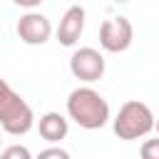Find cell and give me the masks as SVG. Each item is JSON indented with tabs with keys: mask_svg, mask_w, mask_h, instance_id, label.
I'll use <instances>...</instances> for the list:
<instances>
[{
	"mask_svg": "<svg viewBox=\"0 0 159 159\" xmlns=\"http://www.w3.org/2000/svg\"><path fill=\"white\" fill-rule=\"evenodd\" d=\"M0 159H35V157L30 154V149L25 144H10L7 149L0 152Z\"/></svg>",
	"mask_w": 159,
	"mask_h": 159,
	"instance_id": "9",
	"label": "cell"
},
{
	"mask_svg": "<svg viewBox=\"0 0 159 159\" xmlns=\"http://www.w3.org/2000/svg\"><path fill=\"white\" fill-rule=\"evenodd\" d=\"M70 72L80 82H97L104 75V57L94 47H80L70 57Z\"/></svg>",
	"mask_w": 159,
	"mask_h": 159,
	"instance_id": "5",
	"label": "cell"
},
{
	"mask_svg": "<svg viewBox=\"0 0 159 159\" xmlns=\"http://www.w3.org/2000/svg\"><path fill=\"white\" fill-rule=\"evenodd\" d=\"M0 127L12 134V137H20V134H27L32 127H35V114H32V107L0 77Z\"/></svg>",
	"mask_w": 159,
	"mask_h": 159,
	"instance_id": "2",
	"label": "cell"
},
{
	"mask_svg": "<svg viewBox=\"0 0 159 159\" xmlns=\"http://www.w3.org/2000/svg\"><path fill=\"white\" fill-rule=\"evenodd\" d=\"M35 159H72L65 149H60V147H47V149H42Z\"/></svg>",
	"mask_w": 159,
	"mask_h": 159,
	"instance_id": "11",
	"label": "cell"
},
{
	"mask_svg": "<svg viewBox=\"0 0 159 159\" xmlns=\"http://www.w3.org/2000/svg\"><path fill=\"white\" fill-rule=\"evenodd\" d=\"M17 5H37V0H17Z\"/></svg>",
	"mask_w": 159,
	"mask_h": 159,
	"instance_id": "12",
	"label": "cell"
},
{
	"mask_svg": "<svg viewBox=\"0 0 159 159\" xmlns=\"http://www.w3.org/2000/svg\"><path fill=\"white\" fill-rule=\"evenodd\" d=\"M134 40V27L124 15L109 17L99 25V45L107 52H124Z\"/></svg>",
	"mask_w": 159,
	"mask_h": 159,
	"instance_id": "4",
	"label": "cell"
},
{
	"mask_svg": "<svg viewBox=\"0 0 159 159\" xmlns=\"http://www.w3.org/2000/svg\"><path fill=\"white\" fill-rule=\"evenodd\" d=\"M67 114L82 129H102L109 122V104L107 99L92 87H77L67 97Z\"/></svg>",
	"mask_w": 159,
	"mask_h": 159,
	"instance_id": "1",
	"label": "cell"
},
{
	"mask_svg": "<svg viewBox=\"0 0 159 159\" xmlns=\"http://www.w3.org/2000/svg\"><path fill=\"white\" fill-rule=\"evenodd\" d=\"M84 30V7L82 5H70L57 25V42L65 47H72Z\"/></svg>",
	"mask_w": 159,
	"mask_h": 159,
	"instance_id": "7",
	"label": "cell"
},
{
	"mask_svg": "<svg viewBox=\"0 0 159 159\" xmlns=\"http://www.w3.org/2000/svg\"><path fill=\"white\" fill-rule=\"evenodd\" d=\"M52 35V22L42 12H25L17 20V37L25 45H45Z\"/></svg>",
	"mask_w": 159,
	"mask_h": 159,
	"instance_id": "6",
	"label": "cell"
},
{
	"mask_svg": "<svg viewBox=\"0 0 159 159\" xmlns=\"http://www.w3.org/2000/svg\"><path fill=\"white\" fill-rule=\"evenodd\" d=\"M37 129H40V137H42L45 142L57 144V142H62V139L67 137L70 124H67V119H65L60 112H45V114L40 117V122H37Z\"/></svg>",
	"mask_w": 159,
	"mask_h": 159,
	"instance_id": "8",
	"label": "cell"
},
{
	"mask_svg": "<svg viewBox=\"0 0 159 159\" xmlns=\"http://www.w3.org/2000/svg\"><path fill=\"white\" fill-rule=\"evenodd\" d=\"M112 129L124 142L142 139L154 129V112L149 109V104H144L139 99H129L119 107L117 117L112 119Z\"/></svg>",
	"mask_w": 159,
	"mask_h": 159,
	"instance_id": "3",
	"label": "cell"
},
{
	"mask_svg": "<svg viewBox=\"0 0 159 159\" xmlns=\"http://www.w3.org/2000/svg\"><path fill=\"white\" fill-rule=\"evenodd\" d=\"M142 159H159V139H147L139 149Z\"/></svg>",
	"mask_w": 159,
	"mask_h": 159,
	"instance_id": "10",
	"label": "cell"
}]
</instances>
